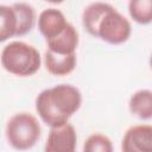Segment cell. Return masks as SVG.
<instances>
[{"label": "cell", "instance_id": "5", "mask_svg": "<svg viewBox=\"0 0 152 152\" xmlns=\"http://www.w3.org/2000/svg\"><path fill=\"white\" fill-rule=\"evenodd\" d=\"M77 134L76 129L69 122L50 128L44 152H76Z\"/></svg>", "mask_w": 152, "mask_h": 152}, {"label": "cell", "instance_id": "2", "mask_svg": "<svg viewBox=\"0 0 152 152\" xmlns=\"http://www.w3.org/2000/svg\"><path fill=\"white\" fill-rule=\"evenodd\" d=\"M81 103V91L75 86L63 83L40 91L36 97V110L42 121L53 128L68 124Z\"/></svg>", "mask_w": 152, "mask_h": 152}, {"label": "cell", "instance_id": "9", "mask_svg": "<svg viewBox=\"0 0 152 152\" xmlns=\"http://www.w3.org/2000/svg\"><path fill=\"white\" fill-rule=\"evenodd\" d=\"M44 63L48 72L55 76H66L74 71L77 58L76 53L72 55H59L46 49L44 53Z\"/></svg>", "mask_w": 152, "mask_h": 152}, {"label": "cell", "instance_id": "13", "mask_svg": "<svg viewBox=\"0 0 152 152\" xmlns=\"http://www.w3.org/2000/svg\"><path fill=\"white\" fill-rule=\"evenodd\" d=\"M150 66L152 69V53H151V57H150Z\"/></svg>", "mask_w": 152, "mask_h": 152}, {"label": "cell", "instance_id": "12", "mask_svg": "<svg viewBox=\"0 0 152 152\" xmlns=\"http://www.w3.org/2000/svg\"><path fill=\"white\" fill-rule=\"evenodd\" d=\"M83 152H114L113 142L107 135L94 133L86 139Z\"/></svg>", "mask_w": 152, "mask_h": 152}, {"label": "cell", "instance_id": "10", "mask_svg": "<svg viewBox=\"0 0 152 152\" xmlns=\"http://www.w3.org/2000/svg\"><path fill=\"white\" fill-rule=\"evenodd\" d=\"M128 108L134 116L141 120L152 119V90L140 89L135 91L129 99Z\"/></svg>", "mask_w": 152, "mask_h": 152}, {"label": "cell", "instance_id": "3", "mask_svg": "<svg viewBox=\"0 0 152 152\" xmlns=\"http://www.w3.org/2000/svg\"><path fill=\"white\" fill-rule=\"evenodd\" d=\"M40 64V53L31 44L21 40H14L2 48L1 65L12 75L20 77L32 76L39 70Z\"/></svg>", "mask_w": 152, "mask_h": 152}, {"label": "cell", "instance_id": "4", "mask_svg": "<svg viewBox=\"0 0 152 152\" xmlns=\"http://www.w3.org/2000/svg\"><path fill=\"white\" fill-rule=\"evenodd\" d=\"M40 132L42 128L37 118L26 112L12 115L6 125L7 141L18 151L32 148L39 140Z\"/></svg>", "mask_w": 152, "mask_h": 152}, {"label": "cell", "instance_id": "11", "mask_svg": "<svg viewBox=\"0 0 152 152\" xmlns=\"http://www.w3.org/2000/svg\"><path fill=\"white\" fill-rule=\"evenodd\" d=\"M128 13L131 18L140 24L152 23V0H131L128 2Z\"/></svg>", "mask_w": 152, "mask_h": 152}, {"label": "cell", "instance_id": "6", "mask_svg": "<svg viewBox=\"0 0 152 152\" xmlns=\"http://www.w3.org/2000/svg\"><path fill=\"white\" fill-rule=\"evenodd\" d=\"M121 152H152V126L129 127L121 141Z\"/></svg>", "mask_w": 152, "mask_h": 152}, {"label": "cell", "instance_id": "1", "mask_svg": "<svg viewBox=\"0 0 152 152\" xmlns=\"http://www.w3.org/2000/svg\"><path fill=\"white\" fill-rule=\"evenodd\" d=\"M82 25L89 34L113 45L127 42L132 33L128 19L107 2L89 4L82 13Z\"/></svg>", "mask_w": 152, "mask_h": 152}, {"label": "cell", "instance_id": "7", "mask_svg": "<svg viewBox=\"0 0 152 152\" xmlns=\"http://www.w3.org/2000/svg\"><path fill=\"white\" fill-rule=\"evenodd\" d=\"M68 24L69 21L66 20L63 12L55 7L45 8L38 17V30L42 36H44L45 40L52 39L61 34Z\"/></svg>", "mask_w": 152, "mask_h": 152}, {"label": "cell", "instance_id": "8", "mask_svg": "<svg viewBox=\"0 0 152 152\" xmlns=\"http://www.w3.org/2000/svg\"><path fill=\"white\" fill-rule=\"evenodd\" d=\"M78 32L72 24H68L65 30L57 37L46 40L48 50L59 55H72L78 46Z\"/></svg>", "mask_w": 152, "mask_h": 152}]
</instances>
